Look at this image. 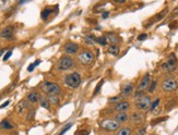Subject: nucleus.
<instances>
[{
    "label": "nucleus",
    "instance_id": "obj_1",
    "mask_svg": "<svg viewBox=\"0 0 178 135\" xmlns=\"http://www.w3.org/2000/svg\"><path fill=\"white\" fill-rule=\"evenodd\" d=\"M81 82H82V78L78 72H72V73L67 74L63 78V84L71 90L78 88L81 85Z\"/></svg>",
    "mask_w": 178,
    "mask_h": 135
},
{
    "label": "nucleus",
    "instance_id": "obj_2",
    "mask_svg": "<svg viewBox=\"0 0 178 135\" xmlns=\"http://www.w3.org/2000/svg\"><path fill=\"white\" fill-rule=\"evenodd\" d=\"M120 123H118L114 118H107L103 119L101 122H99V127L106 132H115L118 131L120 129Z\"/></svg>",
    "mask_w": 178,
    "mask_h": 135
},
{
    "label": "nucleus",
    "instance_id": "obj_3",
    "mask_svg": "<svg viewBox=\"0 0 178 135\" xmlns=\"http://www.w3.org/2000/svg\"><path fill=\"white\" fill-rule=\"evenodd\" d=\"M41 90H43L45 94H47V96H49V95H56V96H58V95L61 93L60 86H59L57 83L49 82V81H45L44 83H42Z\"/></svg>",
    "mask_w": 178,
    "mask_h": 135
},
{
    "label": "nucleus",
    "instance_id": "obj_4",
    "mask_svg": "<svg viewBox=\"0 0 178 135\" xmlns=\"http://www.w3.org/2000/svg\"><path fill=\"white\" fill-rule=\"evenodd\" d=\"M77 60H78V62H80L81 64H83V66H89V64H91L92 62H93V60H94V53L89 49L82 50V51H80V52L78 53Z\"/></svg>",
    "mask_w": 178,
    "mask_h": 135
},
{
    "label": "nucleus",
    "instance_id": "obj_5",
    "mask_svg": "<svg viewBox=\"0 0 178 135\" xmlns=\"http://www.w3.org/2000/svg\"><path fill=\"white\" fill-rule=\"evenodd\" d=\"M75 66V60L69 56H63L58 60L57 63V70L58 71H68V70L72 69Z\"/></svg>",
    "mask_w": 178,
    "mask_h": 135
},
{
    "label": "nucleus",
    "instance_id": "obj_6",
    "mask_svg": "<svg viewBox=\"0 0 178 135\" xmlns=\"http://www.w3.org/2000/svg\"><path fill=\"white\" fill-rule=\"evenodd\" d=\"M151 98H150L149 96H146V95H142L140 97H138L136 99V108L139 109L140 111H146V110H150V108H151Z\"/></svg>",
    "mask_w": 178,
    "mask_h": 135
},
{
    "label": "nucleus",
    "instance_id": "obj_7",
    "mask_svg": "<svg viewBox=\"0 0 178 135\" xmlns=\"http://www.w3.org/2000/svg\"><path fill=\"white\" fill-rule=\"evenodd\" d=\"M161 86H162V90H164V92L172 93V92H175V90L178 88V82L173 76H168V78H166L165 80H163Z\"/></svg>",
    "mask_w": 178,
    "mask_h": 135
},
{
    "label": "nucleus",
    "instance_id": "obj_8",
    "mask_svg": "<svg viewBox=\"0 0 178 135\" xmlns=\"http://www.w3.org/2000/svg\"><path fill=\"white\" fill-rule=\"evenodd\" d=\"M176 63H177V60L175 58L174 55H170V57L168 58V60L166 62H164L161 66L162 70L164 72H168V73H172L176 70Z\"/></svg>",
    "mask_w": 178,
    "mask_h": 135
},
{
    "label": "nucleus",
    "instance_id": "obj_9",
    "mask_svg": "<svg viewBox=\"0 0 178 135\" xmlns=\"http://www.w3.org/2000/svg\"><path fill=\"white\" fill-rule=\"evenodd\" d=\"M150 84H151V78H150V74L146 73L144 76L142 78V80L140 81V83H139L137 92H139V93H143V92H145L146 90H149Z\"/></svg>",
    "mask_w": 178,
    "mask_h": 135
},
{
    "label": "nucleus",
    "instance_id": "obj_10",
    "mask_svg": "<svg viewBox=\"0 0 178 135\" xmlns=\"http://www.w3.org/2000/svg\"><path fill=\"white\" fill-rule=\"evenodd\" d=\"M130 122L134 124V125H140L144 122V115L140 112V111H133L130 115Z\"/></svg>",
    "mask_w": 178,
    "mask_h": 135
},
{
    "label": "nucleus",
    "instance_id": "obj_11",
    "mask_svg": "<svg viewBox=\"0 0 178 135\" xmlns=\"http://www.w3.org/2000/svg\"><path fill=\"white\" fill-rule=\"evenodd\" d=\"M78 50H79V45L77 43H73V41H69V43H67L66 45L63 46V51H65V53L69 55V56L77 53Z\"/></svg>",
    "mask_w": 178,
    "mask_h": 135
},
{
    "label": "nucleus",
    "instance_id": "obj_12",
    "mask_svg": "<svg viewBox=\"0 0 178 135\" xmlns=\"http://www.w3.org/2000/svg\"><path fill=\"white\" fill-rule=\"evenodd\" d=\"M131 107V104L128 101V100H122V101L118 102L114 106V111L116 112H126L128 111Z\"/></svg>",
    "mask_w": 178,
    "mask_h": 135
},
{
    "label": "nucleus",
    "instance_id": "obj_13",
    "mask_svg": "<svg viewBox=\"0 0 178 135\" xmlns=\"http://www.w3.org/2000/svg\"><path fill=\"white\" fill-rule=\"evenodd\" d=\"M104 36L106 38L107 43H109L110 45H118L120 43V41H121L119 35H117L116 33H113V32H108V33H106Z\"/></svg>",
    "mask_w": 178,
    "mask_h": 135
},
{
    "label": "nucleus",
    "instance_id": "obj_14",
    "mask_svg": "<svg viewBox=\"0 0 178 135\" xmlns=\"http://www.w3.org/2000/svg\"><path fill=\"white\" fill-rule=\"evenodd\" d=\"M114 119L118 123L122 124V123H127L130 120V115L127 112H117L116 115H114Z\"/></svg>",
    "mask_w": 178,
    "mask_h": 135
},
{
    "label": "nucleus",
    "instance_id": "obj_15",
    "mask_svg": "<svg viewBox=\"0 0 178 135\" xmlns=\"http://www.w3.org/2000/svg\"><path fill=\"white\" fill-rule=\"evenodd\" d=\"M133 92V84L132 83H126L124 86H122V88H121V96L126 98V97H129L130 95L132 94Z\"/></svg>",
    "mask_w": 178,
    "mask_h": 135
},
{
    "label": "nucleus",
    "instance_id": "obj_16",
    "mask_svg": "<svg viewBox=\"0 0 178 135\" xmlns=\"http://www.w3.org/2000/svg\"><path fill=\"white\" fill-rule=\"evenodd\" d=\"M13 35V27L12 26H7L4 27L1 32H0V36L2 38H6V39H10Z\"/></svg>",
    "mask_w": 178,
    "mask_h": 135
},
{
    "label": "nucleus",
    "instance_id": "obj_17",
    "mask_svg": "<svg viewBox=\"0 0 178 135\" xmlns=\"http://www.w3.org/2000/svg\"><path fill=\"white\" fill-rule=\"evenodd\" d=\"M108 53L110 55V56H114V57H116L118 56L120 52V47L118 45H109L108 46V49H107Z\"/></svg>",
    "mask_w": 178,
    "mask_h": 135
},
{
    "label": "nucleus",
    "instance_id": "obj_18",
    "mask_svg": "<svg viewBox=\"0 0 178 135\" xmlns=\"http://www.w3.org/2000/svg\"><path fill=\"white\" fill-rule=\"evenodd\" d=\"M115 135H132V129L130 127H120L119 130L116 132Z\"/></svg>",
    "mask_w": 178,
    "mask_h": 135
},
{
    "label": "nucleus",
    "instance_id": "obj_19",
    "mask_svg": "<svg viewBox=\"0 0 178 135\" xmlns=\"http://www.w3.org/2000/svg\"><path fill=\"white\" fill-rule=\"evenodd\" d=\"M26 99H27V101L32 102V104H35V102L38 101L39 95H38V93H36V92H32V93H30V94L27 95Z\"/></svg>",
    "mask_w": 178,
    "mask_h": 135
},
{
    "label": "nucleus",
    "instance_id": "obj_20",
    "mask_svg": "<svg viewBox=\"0 0 178 135\" xmlns=\"http://www.w3.org/2000/svg\"><path fill=\"white\" fill-rule=\"evenodd\" d=\"M95 41H96V37L94 35H91V34H87L85 37H84V41L87 45H90V46H93L95 44Z\"/></svg>",
    "mask_w": 178,
    "mask_h": 135
},
{
    "label": "nucleus",
    "instance_id": "obj_21",
    "mask_svg": "<svg viewBox=\"0 0 178 135\" xmlns=\"http://www.w3.org/2000/svg\"><path fill=\"white\" fill-rule=\"evenodd\" d=\"M0 127L4 129V130H12L13 127H14V125H13L9 120H2V121L0 122Z\"/></svg>",
    "mask_w": 178,
    "mask_h": 135
},
{
    "label": "nucleus",
    "instance_id": "obj_22",
    "mask_svg": "<svg viewBox=\"0 0 178 135\" xmlns=\"http://www.w3.org/2000/svg\"><path fill=\"white\" fill-rule=\"evenodd\" d=\"M122 100H124V97H122L121 95H117V96L110 97V98L108 99V102H109V104H114V105H116V104L122 101Z\"/></svg>",
    "mask_w": 178,
    "mask_h": 135
},
{
    "label": "nucleus",
    "instance_id": "obj_23",
    "mask_svg": "<svg viewBox=\"0 0 178 135\" xmlns=\"http://www.w3.org/2000/svg\"><path fill=\"white\" fill-rule=\"evenodd\" d=\"M51 12H53V9H50V8H46L44 9L43 11H42V14H41V17L42 19L45 21L48 19V17H49L50 14H51Z\"/></svg>",
    "mask_w": 178,
    "mask_h": 135
},
{
    "label": "nucleus",
    "instance_id": "obj_24",
    "mask_svg": "<svg viewBox=\"0 0 178 135\" xmlns=\"http://www.w3.org/2000/svg\"><path fill=\"white\" fill-rule=\"evenodd\" d=\"M95 43H97L99 46H102V47H105V46H107V41H106V38L105 36H101V37H96V41Z\"/></svg>",
    "mask_w": 178,
    "mask_h": 135
},
{
    "label": "nucleus",
    "instance_id": "obj_25",
    "mask_svg": "<svg viewBox=\"0 0 178 135\" xmlns=\"http://www.w3.org/2000/svg\"><path fill=\"white\" fill-rule=\"evenodd\" d=\"M29 107V104L25 101V100H22V101L19 104V106H18V112L19 113H22L23 110H24L25 108H27Z\"/></svg>",
    "mask_w": 178,
    "mask_h": 135
},
{
    "label": "nucleus",
    "instance_id": "obj_26",
    "mask_svg": "<svg viewBox=\"0 0 178 135\" xmlns=\"http://www.w3.org/2000/svg\"><path fill=\"white\" fill-rule=\"evenodd\" d=\"M160 102H161V99L160 98H158V99H155L152 104H151V108H150V111L151 112H153L154 113V111H155V109L158 108V106H160Z\"/></svg>",
    "mask_w": 178,
    "mask_h": 135
},
{
    "label": "nucleus",
    "instance_id": "obj_27",
    "mask_svg": "<svg viewBox=\"0 0 178 135\" xmlns=\"http://www.w3.org/2000/svg\"><path fill=\"white\" fill-rule=\"evenodd\" d=\"M48 101H49V104L57 105V104H59L58 96H56V95H49V96H48Z\"/></svg>",
    "mask_w": 178,
    "mask_h": 135
},
{
    "label": "nucleus",
    "instance_id": "obj_28",
    "mask_svg": "<svg viewBox=\"0 0 178 135\" xmlns=\"http://www.w3.org/2000/svg\"><path fill=\"white\" fill-rule=\"evenodd\" d=\"M39 105H41V107L45 108V109H49V101H48V99L41 98L39 99Z\"/></svg>",
    "mask_w": 178,
    "mask_h": 135
},
{
    "label": "nucleus",
    "instance_id": "obj_29",
    "mask_svg": "<svg viewBox=\"0 0 178 135\" xmlns=\"http://www.w3.org/2000/svg\"><path fill=\"white\" fill-rule=\"evenodd\" d=\"M156 85H158V82L154 80V81H152L151 82V84H150L149 86V93H154V90H155V88H156Z\"/></svg>",
    "mask_w": 178,
    "mask_h": 135
},
{
    "label": "nucleus",
    "instance_id": "obj_30",
    "mask_svg": "<svg viewBox=\"0 0 178 135\" xmlns=\"http://www.w3.org/2000/svg\"><path fill=\"white\" fill-rule=\"evenodd\" d=\"M71 127H72V123H68V124H67L66 127H63V129H62L61 132H60V133H59L58 135H63V134H65V133H66V132H68V130H69V129H70Z\"/></svg>",
    "mask_w": 178,
    "mask_h": 135
},
{
    "label": "nucleus",
    "instance_id": "obj_31",
    "mask_svg": "<svg viewBox=\"0 0 178 135\" xmlns=\"http://www.w3.org/2000/svg\"><path fill=\"white\" fill-rule=\"evenodd\" d=\"M167 117H163V118H158V119H155V120H153V122L151 123L152 125H156L158 123H161L162 121H164V120H167Z\"/></svg>",
    "mask_w": 178,
    "mask_h": 135
},
{
    "label": "nucleus",
    "instance_id": "obj_32",
    "mask_svg": "<svg viewBox=\"0 0 178 135\" xmlns=\"http://www.w3.org/2000/svg\"><path fill=\"white\" fill-rule=\"evenodd\" d=\"M145 133H146V127H140V129L136 132L134 135H145Z\"/></svg>",
    "mask_w": 178,
    "mask_h": 135
},
{
    "label": "nucleus",
    "instance_id": "obj_33",
    "mask_svg": "<svg viewBox=\"0 0 178 135\" xmlns=\"http://www.w3.org/2000/svg\"><path fill=\"white\" fill-rule=\"evenodd\" d=\"M166 13H167V10H164V11H162L161 13H158V15H156V19H155V20H156V21L162 20V19H163V17L166 15Z\"/></svg>",
    "mask_w": 178,
    "mask_h": 135
},
{
    "label": "nucleus",
    "instance_id": "obj_34",
    "mask_svg": "<svg viewBox=\"0 0 178 135\" xmlns=\"http://www.w3.org/2000/svg\"><path fill=\"white\" fill-rule=\"evenodd\" d=\"M34 115H35V110H30L29 115L26 117V120H27V121H31V120L34 118Z\"/></svg>",
    "mask_w": 178,
    "mask_h": 135
},
{
    "label": "nucleus",
    "instance_id": "obj_35",
    "mask_svg": "<svg viewBox=\"0 0 178 135\" xmlns=\"http://www.w3.org/2000/svg\"><path fill=\"white\" fill-rule=\"evenodd\" d=\"M103 83H104V81L102 80L101 82L97 84V86H96V88H95V90H94V95H96L97 93L99 92V90H101V87H102V85H103Z\"/></svg>",
    "mask_w": 178,
    "mask_h": 135
},
{
    "label": "nucleus",
    "instance_id": "obj_36",
    "mask_svg": "<svg viewBox=\"0 0 178 135\" xmlns=\"http://www.w3.org/2000/svg\"><path fill=\"white\" fill-rule=\"evenodd\" d=\"M11 56H12V50H9L8 52H7V53H6V55L4 56V61H7L9 58L11 57Z\"/></svg>",
    "mask_w": 178,
    "mask_h": 135
},
{
    "label": "nucleus",
    "instance_id": "obj_37",
    "mask_svg": "<svg viewBox=\"0 0 178 135\" xmlns=\"http://www.w3.org/2000/svg\"><path fill=\"white\" fill-rule=\"evenodd\" d=\"M146 38H148V34H141V35L138 36V41H145Z\"/></svg>",
    "mask_w": 178,
    "mask_h": 135
},
{
    "label": "nucleus",
    "instance_id": "obj_38",
    "mask_svg": "<svg viewBox=\"0 0 178 135\" xmlns=\"http://www.w3.org/2000/svg\"><path fill=\"white\" fill-rule=\"evenodd\" d=\"M35 64H34V63H31V64H30L29 66H27V71H29V72H33L34 71V68H35Z\"/></svg>",
    "mask_w": 178,
    "mask_h": 135
},
{
    "label": "nucleus",
    "instance_id": "obj_39",
    "mask_svg": "<svg viewBox=\"0 0 178 135\" xmlns=\"http://www.w3.org/2000/svg\"><path fill=\"white\" fill-rule=\"evenodd\" d=\"M108 15H109V11H105V12L103 13V15H102V17H103V19L105 20V19H107L108 17Z\"/></svg>",
    "mask_w": 178,
    "mask_h": 135
},
{
    "label": "nucleus",
    "instance_id": "obj_40",
    "mask_svg": "<svg viewBox=\"0 0 178 135\" xmlns=\"http://www.w3.org/2000/svg\"><path fill=\"white\" fill-rule=\"evenodd\" d=\"M9 104H10V101H9V100H7V101L4 102V104H2L1 106H0V108H4V107H7V106H8Z\"/></svg>",
    "mask_w": 178,
    "mask_h": 135
},
{
    "label": "nucleus",
    "instance_id": "obj_41",
    "mask_svg": "<svg viewBox=\"0 0 178 135\" xmlns=\"http://www.w3.org/2000/svg\"><path fill=\"white\" fill-rule=\"evenodd\" d=\"M39 63H41V60H36V61L34 62V64H35V66H37L38 64H39Z\"/></svg>",
    "mask_w": 178,
    "mask_h": 135
},
{
    "label": "nucleus",
    "instance_id": "obj_42",
    "mask_svg": "<svg viewBox=\"0 0 178 135\" xmlns=\"http://www.w3.org/2000/svg\"><path fill=\"white\" fill-rule=\"evenodd\" d=\"M117 3H120V4H124V3H126V1H116Z\"/></svg>",
    "mask_w": 178,
    "mask_h": 135
},
{
    "label": "nucleus",
    "instance_id": "obj_43",
    "mask_svg": "<svg viewBox=\"0 0 178 135\" xmlns=\"http://www.w3.org/2000/svg\"><path fill=\"white\" fill-rule=\"evenodd\" d=\"M2 53H4V50H0V56H1Z\"/></svg>",
    "mask_w": 178,
    "mask_h": 135
},
{
    "label": "nucleus",
    "instance_id": "obj_44",
    "mask_svg": "<svg viewBox=\"0 0 178 135\" xmlns=\"http://www.w3.org/2000/svg\"><path fill=\"white\" fill-rule=\"evenodd\" d=\"M152 135H153V134H152Z\"/></svg>",
    "mask_w": 178,
    "mask_h": 135
}]
</instances>
